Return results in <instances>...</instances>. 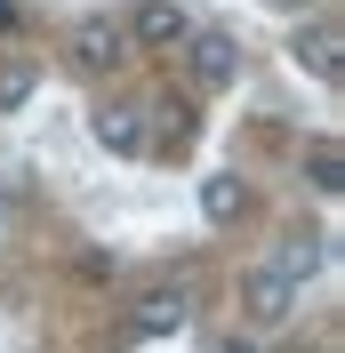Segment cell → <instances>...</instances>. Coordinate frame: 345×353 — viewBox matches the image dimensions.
Listing matches in <instances>:
<instances>
[{
  "mask_svg": "<svg viewBox=\"0 0 345 353\" xmlns=\"http://www.w3.org/2000/svg\"><path fill=\"white\" fill-rule=\"evenodd\" d=\"M72 72H88V81H97V72H112L121 65V57H129V41H121V24H105V17H88V24H72Z\"/></svg>",
  "mask_w": 345,
  "mask_h": 353,
  "instance_id": "obj_6",
  "label": "cell"
},
{
  "mask_svg": "<svg viewBox=\"0 0 345 353\" xmlns=\"http://www.w3.org/2000/svg\"><path fill=\"white\" fill-rule=\"evenodd\" d=\"M265 8H281V17H305V8H313V0H265Z\"/></svg>",
  "mask_w": 345,
  "mask_h": 353,
  "instance_id": "obj_12",
  "label": "cell"
},
{
  "mask_svg": "<svg viewBox=\"0 0 345 353\" xmlns=\"http://www.w3.org/2000/svg\"><path fill=\"white\" fill-rule=\"evenodd\" d=\"M289 57H297V72H313L322 88H337V72H345V32H337V17H313V24H297Z\"/></svg>",
  "mask_w": 345,
  "mask_h": 353,
  "instance_id": "obj_2",
  "label": "cell"
},
{
  "mask_svg": "<svg viewBox=\"0 0 345 353\" xmlns=\"http://www.w3.org/2000/svg\"><path fill=\"white\" fill-rule=\"evenodd\" d=\"M88 137H97L105 153H145V145H152L137 105H105V112H88Z\"/></svg>",
  "mask_w": 345,
  "mask_h": 353,
  "instance_id": "obj_8",
  "label": "cell"
},
{
  "mask_svg": "<svg viewBox=\"0 0 345 353\" xmlns=\"http://www.w3.org/2000/svg\"><path fill=\"white\" fill-rule=\"evenodd\" d=\"M185 65H193V88H233L241 81V41L233 32H185Z\"/></svg>",
  "mask_w": 345,
  "mask_h": 353,
  "instance_id": "obj_3",
  "label": "cell"
},
{
  "mask_svg": "<svg viewBox=\"0 0 345 353\" xmlns=\"http://www.w3.org/2000/svg\"><path fill=\"white\" fill-rule=\"evenodd\" d=\"M129 321H137V337H177L185 321H193V289L185 281H152L145 297H137Z\"/></svg>",
  "mask_w": 345,
  "mask_h": 353,
  "instance_id": "obj_5",
  "label": "cell"
},
{
  "mask_svg": "<svg viewBox=\"0 0 345 353\" xmlns=\"http://www.w3.org/2000/svg\"><path fill=\"white\" fill-rule=\"evenodd\" d=\"M185 32H193V17L177 0H137L129 24H121V41H137V48H185Z\"/></svg>",
  "mask_w": 345,
  "mask_h": 353,
  "instance_id": "obj_4",
  "label": "cell"
},
{
  "mask_svg": "<svg viewBox=\"0 0 345 353\" xmlns=\"http://www.w3.org/2000/svg\"><path fill=\"white\" fill-rule=\"evenodd\" d=\"M297 305H305V289L281 281L273 265H249L241 273V321L249 330H281V321H297Z\"/></svg>",
  "mask_w": 345,
  "mask_h": 353,
  "instance_id": "obj_1",
  "label": "cell"
},
{
  "mask_svg": "<svg viewBox=\"0 0 345 353\" xmlns=\"http://www.w3.org/2000/svg\"><path fill=\"white\" fill-rule=\"evenodd\" d=\"M265 265H273L281 281H297V289H305V281H313V273L329 265V233H281Z\"/></svg>",
  "mask_w": 345,
  "mask_h": 353,
  "instance_id": "obj_7",
  "label": "cell"
},
{
  "mask_svg": "<svg viewBox=\"0 0 345 353\" xmlns=\"http://www.w3.org/2000/svg\"><path fill=\"white\" fill-rule=\"evenodd\" d=\"M24 105H32V65L0 57V112H24Z\"/></svg>",
  "mask_w": 345,
  "mask_h": 353,
  "instance_id": "obj_10",
  "label": "cell"
},
{
  "mask_svg": "<svg viewBox=\"0 0 345 353\" xmlns=\"http://www.w3.org/2000/svg\"><path fill=\"white\" fill-rule=\"evenodd\" d=\"M313 185H322V193H337V185H345V176H337V145H329V137L313 145Z\"/></svg>",
  "mask_w": 345,
  "mask_h": 353,
  "instance_id": "obj_11",
  "label": "cell"
},
{
  "mask_svg": "<svg viewBox=\"0 0 345 353\" xmlns=\"http://www.w3.org/2000/svg\"><path fill=\"white\" fill-rule=\"evenodd\" d=\"M241 209H249V193H241V176H209V185H201V217H209V225H233Z\"/></svg>",
  "mask_w": 345,
  "mask_h": 353,
  "instance_id": "obj_9",
  "label": "cell"
},
{
  "mask_svg": "<svg viewBox=\"0 0 345 353\" xmlns=\"http://www.w3.org/2000/svg\"><path fill=\"white\" fill-rule=\"evenodd\" d=\"M225 353H257V345H249V337H233V345H225Z\"/></svg>",
  "mask_w": 345,
  "mask_h": 353,
  "instance_id": "obj_13",
  "label": "cell"
}]
</instances>
